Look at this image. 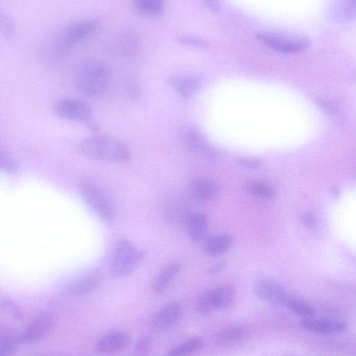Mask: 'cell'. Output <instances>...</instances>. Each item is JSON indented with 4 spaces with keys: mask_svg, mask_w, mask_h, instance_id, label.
Instances as JSON below:
<instances>
[{
    "mask_svg": "<svg viewBox=\"0 0 356 356\" xmlns=\"http://www.w3.org/2000/svg\"><path fill=\"white\" fill-rule=\"evenodd\" d=\"M15 25L12 20L5 14H0V31L6 37H12L15 33Z\"/></svg>",
    "mask_w": 356,
    "mask_h": 356,
    "instance_id": "28",
    "label": "cell"
},
{
    "mask_svg": "<svg viewBox=\"0 0 356 356\" xmlns=\"http://www.w3.org/2000/svg\"><path fill=\"white\" fill-rule=\"evenodd\" d=\"M233 238L225 234L215 236L205 244L204 251L211 257H217L226 253L232 246Z\"/></svg>",
    "mask_w": 356,
    "mask_h": 356,
    "instance_id": "17",
    "label": "cell"
},
{
    "mask_svg": "<svg viewBox=\"0 0 356 356\" xmlns=\"http://www.w3.org/2000/svg\"><path fill=\"white\" fill-rule=\"evenodd\" d=\"M249 333L246 329L242 328H229L220 331L217 335V339L220 343L232 344L244 340Z\"/></svg>",
    "mask_w": 356,
    "mask_h": 356,
    "instance_id": "24",
    "label": "cell"
},
{
    "mask_svg": "<svg viewBox=\"0 0 356 356\" xmlns=\"http://www.w3.org/2000/svg\"><path fill=\"white\" fill-rule=\"evenodd\" d=\"M5 166V167L7 166V168H10V169H12L14 168L11 163H10L8 162H5L4 160H2L1 157H0V166Z\"/></svg>",
    "mask_w": 356,
    "mask_h": 356,
    "instance_id": "34",
    "label": "cell"
},
{
    "mask_svg": "<svg viewBox=\"0 0 356 356\" xmlns=\"http://www.w3.org/2000/svg\"><path fill=\"white\" fill-rule=\"evenodd\" d=\"M192 196L198 201H208L216 195V186L207 178L200 177L194 180L190 186Z\"/></svg>",
    "mask_w": 356,
    "mask_h": 356,
    "instance_id": "15",
    "label": "cell"
},
{
    "mask_svg": "<svg viewBox=\"0 0 356 356\" xmlns=\"http://www.w3.org/2000/svg\"><path fill=\"white\" fill-rule=\"evenodd\" d=\"M225 266L226 263L225 262H220L218 263H216L211 267V268L208 271V274L211 276H216L217 275H219L222 271H224Z\"/></svg>",
    "mask_w": 356,
    "mask_h": 356,
    "instance_id": "32",
    "label": "cell"
},
{
    "mask_svg": "<svg viewBox=\"0 0 356 356\" xmlns=\"http://www.w3.org/2000/svg\"><path fill=\"white\" fill-rule=\"evenodd\" d=\"M203 345V341L201 338H193L181 345L169 350L167 355L169 356L190 355L201 349Z\"/></svg>",
    "mask_w": 356,
    "mask_h": 356,
    "instance_id": "25",
    "label": "cell"
},
{
    "mask_svg": "<svg viewBox=\"0 0 356 356\" xmlns=\"http://www.w3.org/2000/svg\"><path fill=\"white\" fill-rule=\"evenodd\" d=\"M259 40L276 51L283 53H296L310 47V42L305 38H294L272 33L257 34Z\"/></svg>",
    "mask_w": 356,
    "mask_h": 356,
    "instance_id": "6",
    "label": "cell"
},
{
    "mask_svg": "<svg viewBox=\"0 0 356 356\" xmlns=\"http://www.w3.org/2000/svg\"><path fill=\"white\" fill-rule=\"evenodd\" d=\"M131 342L130 335L124 331H115L103 337L98 342L97 347L100 352L112 354L126 349Z\"/></svg>",
    "mask_w": 356,
    "mask_h": 356,
    "instance_id": "12",
    "label": "cell"
},
{
    "mask_svg": "<svg viewBox=\"0 0 356 356\" xmlns=\"http://www.w3.org/2000/svg\"><path fill=\"white\" fill-rule=\"evenodd\" d=\"M104 275L99 269L90 270L68 283L64 288L65 294L82 297L94 293L103 283Z\"/></svg>",
    "mask_w": 356,
    "mask_h": 356,
    "instance_id": "7",
    "label": "cell"
},
{
    "mask_svg": "<svg viewBox=\"0 0 356 356\" xmlns=\"http://www.w3.org/2000/svg\"><path fill=\"white\" fill-rule=\"evenodd\" d=\"M145 257V253L127 240L120 241L115 248L110 272L115 279H123L135 271Z\"/></svg>",
    "mask_w": 356,
    "mask_h": 356,
    "instance_id": "3",
    "label": "cell"
},
{
    "mask_svg": "<svg viewBox=\"0 0 356 356\" xmlns=\"http://www.w3.org/2000/svg\"><path fill=\"white\" fill-rule=\"evenodd\" d=\"M188 230L190 238L193 242H202L208 231L207 216L201 213L191 215L188 220Z\"/></svg>",
    "mask_w": 356,
    "mask_h": 356,
    "instance_id": "16",
    "label": "cell"
},
{
    "mask_svg": "<svg viewBox=\"0 0 356 356\" xmlns=\"http://www.w3.org/2000/svg\"><path fill=\"white\" fill-rule=\"evenodd\" d=\"M170 83L175 90L184 99L190 98L199 85V80L194 77H176Z\"/></svg>",
    "mask_w": 356,
    "mask_h": 356,
    "instance_id": "21",
    "label": "cell"
},
{
    "mask_svg": "<svg viewBox=\"0 0 356 356\" xmlns=\"http://www.w3.org/2000/svg\"><path fill=\"white\" fill-rule=\"evenodd\" d=\"M53 327V321L47 316H40L33 320L19 337L20 342L33 344L46 337Z\"/></svg>",
    "mask_w": 356,
    "mask_h": 356,
    "instance_id": "10",
    "label": "cell"
},
{
    "mask_svg": "<svg viewBox=\"0 0 356 356\" xmlns=\"http://www.w3.org/2000/svg\"><path fill=\"white\" fill-rule=\"evenodd\" d=\"M182 139L186 146L195 152L205 153L209 151V147L203 136L194 129H183L182 130Z\"/></svg>",
    "mask_w": 356,
    "mask_h": 356,
    "instance_id": "19",
    "label": "cell"
},
{
    "mask_svg": "<svg viewBox=\"0 0 356 356\" xmlns=\"http://www.w3.org/2000/svg\"><path fill=\"white\" fill-rule=\"evenodd\" d=\"M301 220L303 225L309 231H315L317 228L316 220L315 216L308 212L302 214Z\"/></svg>",
    "mask_w": 356,
    "mask_h": 356,
    "instance_id": "31",
    "label": "cell"
},
{
    "mask_svg": "<svg viewBox=\"0 0 356 356\" xmlns=\"http://www.w3.org/2000/svg\"><path fill=\"white\" fill-rule=\"evenodd\" d=\"M205 5L213 12L217 13L220 10L219 0H204Z\"/></svg>",
    "mask_w": 356,
    "mask_h": 356,
    "instance_id": "33",
    "label": "cell"
},
{
    "mask_svg": "<svg viewBox=\"0 0 356 356\" xmlns=\"http://www.w3.org/2000/svg\"><path fill=\"white\" fill-rule=\"evenodd\" d=\"M183 314L182 306L177 303H172L158 312L153 319L152 325L157 330L168 329L181 321Z\"/></svg>",
    "mask_w": 356,
    "mask_h": 356,
    "instance_id": "11",
    "label": "cell"
},
{
    "mask_svg": "<svg viewBox=\"0 0 356 356\" xmlns=\"http://www.w3.org/2000/svg\"><path fill=\"white\" fill-rule=\"evenodd\" d=\"M55 110L61 118L75 121H86L90 118L92 114L90 107L82 101L74 99L59 101Z\"/></svg>",
    "mask_w": 356,
    "mask_h": 356,
    "instance_id": "9",
    "label": "cell"
},
{
    "mask_svg": "<svg viewBox=\"0 0 356 356\" xmlns=\"http://www.w3.org/2000/svg\"><path fill=\"white\" fill-rule=\"evenodd\" d=\"M20 343L19 337L10 329L0 327V356L13 354Z\"/></svg>",
    "mask_w": 356,
    "mask_h": 356,
    "instance_id": "22",
    "label": "cell"
},
{
    "mask_svg": "<svg viewBox=\"0 0 356 356\" xmlns=\"http://www.w3.org/2000/svg\"><path fill=\"white\" fill-rule=\"evenodd\" d=\"M99 28V23L94 20H87L71 25L64 32V39L68 43H75L94 34Z\"/></svg>",
    "mask_w": 356,
    "mask_h": 356,
    "instance_id": "13",
    "label": "cell"
},
{
    "mask_svg": "<svg viewBox=\"0 0 356 356\" xmlns=\"http://www.w3.org/2000/svg\"><path fill=\"white\" fill-rule=\"evenodd\" d=\"M179 263L174 262L166 267L155 279L152 289L155 292H160L166 289L170 282L181 271Z\"/></svg>",
    "mask_w": 356,
    "mask_h": 356,
    "instance_id": "20",
    "label": "cell"
},
{
    "mask_svg": "<svg viewBox=\"0 0 356 356\" xmlns=\"http://www.w3.org/2000/svg\"><path fill=\"white\" fill-rule=\"evenodd\" d=\"M283 305L293 313L303 318H312L316 315V310L313 307L301 300L288 296Z\"/></svg>",
    "mask_w": 356,
    "mask_h": 356,
    "instance_id": "23",
    "label": "cell"
},
{
    "mask_svg": "<svg viewBox=\"0 0 356 356\" xmlns=\"http://www.w3.org/2000/svg\"><path fill=\"white\" fill-rule=\"evenodd\" d=\"M79 189L85 203L99 218L107 222L113 221L115 217L114 207L94 183L88 181H81Z\"/></svg>",
    "mask_w": 356,
    "mask_h": 356,
    "instance_id": "4",
    "label": "cell"
},
{
    "mask_svg": "<svg viewBox=\"0 0 356 356\" xmlns=\"http://www.w3.org/2000/svg\"><path fill=\"white\" fill-rule=\"evenodd\" d=\"M236 292L233 286L222 285L203 294L197 302L201 314L208 316L215 309H225L230 307L236 299Z\"/></svg>",
    "mask_w": 356,
    "mask_h": 356,
    "instance_id": "5",
    "label": "cell"
},
{
    "mask_svg": "<svg viewBox=\"0 0 356 356\" xmlns=\"http://www.w3.org/2000/svg\"><path fill=\"white\" fill-rule=\"evenodd\" d=\"M253 292L259 299L275 305H283L288 297L283 285L274 279L267 278L261 279L255 283Z\"/></svg>",
    "mask_w": 356,
    "mask_h": 356,
    "instance_id": "8",
    "label": "cell"
},
{
    "mask_svg": "<svg viewBox=\"0 0 356 356\" xmlns=\"http://www.w3.org/2000/svg\"><path fill=\"white\" fill-rule=\"evenodd\" d=\"M331 12L337 21H351L355 16V0H335Z\"/></svg>",
    "mask_w": 356,
    "mask_h": 356,
    "instance_id": "18",
    "label": "cell"
},
{
    "mask_svg": "<svg viewBox=\"0 0 356 356\" xmlns=\"http://www.w3.org/2000/svg\"><path fill=\"white\" fill-rule=\"evenodd\" d=\"M138 9L144 14L160 15L164 10V0H136Z\"/></svg>",
    "mask_w": 356,
    "mask_h": 356,
    "instance_id": "26",
    "label": "cell"
},
{
    "mask_svg": "<svg viewBox=\"0 0 356 356\" xmlns=\"http://www.w3.org/2000/svg\"><path fill=\"white\" fill-rule=\"evenodd\" d=\"M110 76L108 67L105 63L92 60L79 66L75 75V84L84 95L97 97L106 90Z\"/></svg>",
    "mask_w": 356,
    "mask_h": 356,
    "instance_id": "2",
    "label": "cell"
},
{
    "mask_svg": "<svg viewBox=\"0 0 356 356\" xmlns=\"http://www.w3.org/2000/svg\"><path fill=\"white\" fill-rule=\"evenodd\" d=\"M249 191L254 196L264 199H271L275 196L274 190L266 186L261 183H255L249 186Z\"/></svg>",
    "mask_w": 356,
    "mask_h": 356,
    "instance_id": "27",
    "label": "cell"
},
{
    "mask_svg": "<svg viewBox=\"0 0 356 356\" xmlns=\"http://www.w3.org/2000/svg\"><path fill=\"white\" fill-rule=\"evenodd\" d=\"M79 149L89 158L112 163H124L130 158V152L122 141L109 136H97L82 141Z\"/></svg>",
    "mask_w": 356,
    "mask_h": 356,
    "instance_id": "1",
    "label": "cell"
},
{
    "mask_svg": "<svg viewBox=\"0 0 356 356\" xmlns=\"http://www.w3.org/2000/svg\"><path fill=\"white\" fill-rule=\"evenodd\" d=\"M153 339L150 336L142 337L136 344V352L139 355H147L152 348Z\"/></svg>",
    "mask_w": 356,
    "mask_h": 356,
    "instance_id": "30",
    "label": "cell"
},
{
    "mask_svg": "<svg viewBox=\"0 0 356 356\" xmlns=\"http://www.w3.org/2000/svg\"><path fill=\"white\" fill-rule=\"evenodd\" d=\"M301 326L310 332L329 335L341 333L346 329V325L343 322L309 318L302 321Z\"/></svg>",
    "mask_w": 356,
    "mask_h": 356,
    "instance_id": "14",
    "label": "cell"
},
{
    "mask_svg": "<svg viewBox=\"0 0 356 356\" xmlns=\"http://www.w3.org/2000/svg\"><path fill=\"white\" fill-rule=\"evenodd\" d=\"M177 40L185 46L190 47L204 49L208 47L205 41L190 36H180Z\"/></svg>",
    "mask_w": 356,
    "mask_h": 356,
    "instance_id": "29",
    "label": "cell"
}]
</instances>
